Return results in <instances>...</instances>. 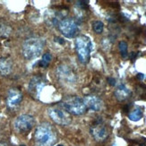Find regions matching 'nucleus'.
Masks as SVG:
<instances>
[{
    "label": "nucleus",
    "mask_w": 146,
    "mask_h": 146,
    "mask_svg": "<svg viewBox=\"0 0 146 146\" xmlns=\"http://www.w3.org/2000/svg\"><path fill=\"white\" fill-rule=\"evenodd\" d=\"M36 146H52L56 141V130L48 123H43L37 127L34 134Z\"/></svg>",
    "instance_id": "1"
},
{
    "label": "nucleus",
    "mask_w": 146,
    "mask_h": 146,
    "mask_svg": "<svg viewBox=\"0 0 146 146\" xmlns=\"http://www.w3.org/2000/svg\"><path fill=\"white\" fill-rule=\"evenodd\" d=\"M45 46V40L41 38H31L23 44V54L25 58L34 59L40 56Z\"/></svg>",
    "instance_id": "2"
},
{
    "label": "nucleus",
    "mask_w": 146,
    "mask_h": 146,
    "mask_svg": "<svg viewBox=\"0 0 146 146\" xmlns=\"http://www.w3.org/2000/svg\"><path fill=\"white\" fill-rule=\"evenodd\" d=\"M75 49L81 63L87 64L90 60L91 52L92 50V43L91 39L85 35L78 36L75 39Z\"/></svg>",
    "instance_id": "3"
},
{
    "label": "nucleus",
    "mask_w": 146,
    "mask_h": 146,
    "mask_svg": "<svg viewBox=\"0 0 146 146\" xmlns=\"http://www.w3.org/2000/svg\"><path fill=\"white\" fill-rule=\"evenodd\" d=\"M59 106L67 113L75 116L82 115L86 111V107L84 100L78 96H69L63 100L59 103Z\"/></svg>",
    "instance_id": "4"
},
{
    "label": "nucleus",
    "mask_w": 146,
    "mask_h": 146,
    "mask_svg": "<svg viewBox=\"0 0 146 146\" xmlns=\"http://www.w3.org/2000/svg\"><path fill=\"white\" fill-rule=\"evenodd\" d=\"M48 114L55 123L60 125H67L72 122V117L60 106L52 107L48 110Z\"/></svg>",
    "instance_id": "5"
},
{
    "label": "nucleus",
    "mask_w": 146,
    "mask_h": 146,
    "mask_svg": "<svg viewBox=\"0 0 146 146\" xmlns=\"http://www.w3.org/2000/svg\"><path fill=\"white\" fill-rule=\"evenodd\" d=\"M58 29L61 33L66 38H74L78 33V23L72 18H65L59 23Z\"/></svg>",
    "instance_id": "6"
},
{
    "label": "nucleus",
    "mask_w": 146,
    "mask_h": 146,
    "mask_svg": "<svg viewBox=\"0 0 146 146\" xmlns=\"http://www.w3.org/2000/svg\"><path fill=\"white\" fill-rule=\"evenodd\" d=\"M35 125V119L33 116L24 115L19 116L15 121V127L20 133H27L33 128Z\"/></svg>",
    "instance_id": "7"
},
{
    "label": "nucleus",
    "mask_w": 146,
    "mask_h": 146,
    "mask_svg": "<svg viewBox=\"0 0 146 146\" xmlns=\"http://www.w3.org/2000/svg\"><path fill=\"white\" fill-rule=\"evenodd\" d=\"M91 134L97 141H103L109 135L107 126L103 124L100 117L96 119V121L91 126Z\"/></svg>",
    "instance_id": "8"
},
{
    "label": "nucleus",
    "mask_w": 146,
    "mask_h": 146,
    "mask_svg": "<svg viewBox=\"0 0 146 146\" xmlns=\"http://www.w3.org/2000/svg\"><path fill=\"white\" fill-rule=\"evenodd\" d=\"M56 74L61 82L64 84H72L76 81V76L72 71V69L66 65H61L56 69Z\"/></svg>",
    "instance_id": "9"
},
{
    "label": "nucleus",
    "mask_w": 146,
    "mask_h": 146,
    "mask_svg": "<svg viewBox=\"0 0 146 146\" xmlns=\"http://www.w3.org/2000/svg\"><path fill=\"white\" fill-rule=\"evenodd\" d=\"M46 84V81L41 75H36L31 78L29 84V92L35 98H39L42 89Z\"/></svg>",
    "instance_id": "10"
},
{
    "label": "nucleus",
    "mask_w": 146,
    "mask_h": 146,
    "mask_svg": "<svg viewBox=\"0 0 146 146\" xmlns=\"http://www.w3.org/2000/svg\"><path fill=\"white\" fill-rule=\"evenodd\" d=\"M84 103L86 109H89L93 111H99L102 108V101L101 100L94 95H87L84 99Z\"/></svg>",
    "instance_id": "11"
},
{
    "label": "nucleus",
    "mask_w": 146,
    "mask_h": 146,
    "mask_svg": "<svg viewBox=\"0 0 146 146\" xmlns=\"http://www.w3.org/2000/svg\"><path fill=\"white\" fill-rule=\"evenodd\" d=\"M23 100V95L16 89H11L8 92L7 97V105L11 109L17 107Z\"/></svg>",
    "instance_id": "12"
},
{
    "label": "nucleus",
    "mask_w": 146,
    "mask_h": 146,
    "mask_svg": "<svg viewBox=\"0 0 146 146\" xmlns=\"http://www.w3.org/2000/svg\"><path fill=\"white\" fill-rule=\"evenodd\" d=\"M63 14L56 11L48 10L45 14V20L48 24L54 26V25H58L59 23L63 20Z\"/></svg>",
    "instance_id": "13"
},
{
    "label": "nucleus",
    "mask_w": 146,
    "mask_h": 146,
    "mask_svg": "<svg viewBox=\"0 0 146 146\" xmlns=\"http://www.w3.org/2000/svg\"><path fill=\"white\" fill-rule=\"evenodd\" d=\"M130 93V90L125 84H120L115 92V96L117 100L123 101L129 97Z\"/></svg>",
    "instance_id": "14"
},
{
    "label": "nucleus",
    "mask_w": 146,
    "mask_h": 146,
    "mask_svg": "<svg viewBox=\"0 0 146 146\" xmlns=\"http://www.w3.org/2000/svg\"><path fill=\"white\" fill-rule=\"evenodd\" d=\"M12 71V63L6 58L0 59V74L2 75H7Z\"/></svg>",
    "instance_id": "15"
},
{
    "label": "nucleus",
    "mask_w": 146,
    "mask_h": 146,
    "mask_svg": "<svg viewBox=\"0 0 146 146\" xmlns=\"http://www.w3.org/2000/svg\"><path fill=\"white\" fill-rule=\"evenodd\" d=\"M128 117L132 121H139L143 117V110L141 108H136L128 114Z\"/></svg>",
    "instance_id": "16"
},
{
    "label": "nucleus",
    "mask_w": 146,
    "mask_h": 146,
    "mask_svg": "<svg viewBox=\"0 0 146 146\" xmlns=\"http://www.w3.org/2000/svg\"><path fill=\"white\" fill-rule=\"evenodd\" d=\"M12 31L11 27L5 23H0V37L7 38Z\"/></svg>",
    "instance_id": "17"
},
{
    "label": "nucleus",
    "mask_w": 146,
    "mask_h": 146,
    "mask_svg": "<svg viewBox=\"0 0 146 146\" xmlns=\"http://www.w3.org/2000/svg\"><path fill=\"white\" fill-rule=\"evenodd\" d=\"M51 59H52V56L49 53L44 54L42 56V59L39 63V66H41V67H47L49 65V63H50V61H51Z\"/></svg>",
    "instance_id": "18"
},
{
    "label": "nucleus",
    "mask_w": 146,
    "mask_h": 146,
    "mask_svg": "<svg viewBox=\"0 0 146 146\" xmlns=\"http://www.w3.org/2000/svg\"><path fill=\"white\" fill-rule=\"evenodd\" d=\"M118 48H119V51L121 53V56H123L124 58H125L126 56H128L127 53V43L125 41H120L118 44Z\"/></svg>",
    "instance_id": "19"
},
{
    "label": "nucleus",
    "mask_w": 146,
    "mask_h": 146,
    "mask_svg": "<svg viewBox=\"0 0 146 146\" xmlns=\"http://www.w3.org/2000/svg\"><path fill=\"white\" fill-rule=\"evenodd\" d=\"M92 28H93V31H95V33L100 34V33H101L103 31L104 24H103L102 22H100V21H95L92 23Z\"/></svg>",
    "instance_id": "20"
},
{
    "label": "nucleus",
    "mask_w": 146,
    "mask_h": 146,
    "mask_svg": "<svg viewBox=\"0 0 146 146\" xmlns=\"http://www.w3.org/2000/svg\"><path fill=\"white\" fill-rule=\"evenodd\" d=\"M108 82H109L110 85H111V86H115L116 85V80H115V78L109 77V78H108Z\"/></svg>",
    "instance_id": "21"
},
{
    "label": "nucleus",
    "mask_w": 146,
    "mask_h": 146,
    "mask_svg": "<svg viewBox=\"0 0 146 146\" xmlns=\"http://www.w3.org/2000/svg\"><path fill=\"white\" fill-rule=\"evenodd\" d=\"M56 42H58L59 44H60V45H61V44H64L65 43V40H63V39H61V38H56V40H55Z\"/></svg>",
    "instance_id": "22"
},
{
    "label": "nucleus",
    "mask_w": 146,
    "mask_h": 146,
    "mask_svg": "<svg viewBox=\"0 0 146 146\" xmlns=\"http://www.w3.org/2000/svg\"><path fill=\"white\" fill-rule=\"evenodd\" d=\"M136 77H137V79H139V80H143V79H144V74H138Z\"/></svg>",
    "instance_id": "23"
},
{
    "label": "nucleus",
    "mask_w": 146,
    "mask_h": 146,
    "mask_svg": "<svg viewBox=\"0 0 146 146\" xmlns=\"http://www.w3.org/2000/svg\"><path fill=\"white\" fill-rule=\"evenodd\" d=\"M137 56L136 53H134V52H133V53L130 54V58H131L132 60H134V59L135 58V56Z\"/></svg>",
    "instance_id": "24"
},
{
    "label": "nucleus",
    "mask_w": 146,
    "mask_h": 146,
    "mask_svg": "<svg viewBox=\"0 0 146 146\" xmlns=\"http://www.w3.org/2000/svg\"><path fill=\"white\" fill-rule=\"evenodd\" d=\"M56 146H63L62 144H58V145H56Z\"/></svg>",
    "instance_id": "25"
},
{
    "label": "nucleus",
    "mask_w": 146,
    "mask_h": 146,
    "mask_svg": "<svg viewBox=\"0 0 146 146\" xmlns=\"http://www.w3.org/2000/svg\"><path fill=\"white\" fill-rule=\"evenodd\" d=\"M21 146H25V145H21Z\"/></svg>",
    "instance_id": "26"
},
{
    "label": "nucleus",
    "mask_w": 146,
    "mask_h": 146,
    "mask_svg": "<svg viewBox=\"0 0 146 146\" xmlns=\"http://www.w3.org/2000/svg\"><path fill=\"white\" fill-rule=\"evenodd\" d=\"M0 146H1V145H0Z\"/></svg>",
    "instance_id": "27"
}]
</instances>
